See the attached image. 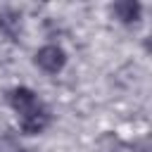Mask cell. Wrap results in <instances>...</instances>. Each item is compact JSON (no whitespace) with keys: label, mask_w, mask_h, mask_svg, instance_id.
<instances>
[{"label":"cell","mask_w":152,"mask_h":152,"mask_svg":"<svg viewBox=\"0 0 152 152\" xmlns=\"http://www.w3.org/2000/svg\"><path fill=\"white\" fill-rule=\"evenodd\" d=\"M36 64H38L43 71H48V74H57V71L64 69L66 55H64V50H62L59 45H43V48L36 52Z\"/></svg>","instance_id":"cell-1"},{"label":"cell","mask_w":152,"mask_h":152,"mask_svg":"<svg viewBox=\"0 0 152 152\" xmlns=\"http://www.w3.org/2000/svg\"><path fill=\"white\" fill-rule=\"evenodd\" d=\"M10 104H12V109L19 114V116H24V114H28V112H33L40 102H38V97H36V93L31 90V88H24V86H19V88H14V90H10Z\"/></svg>","instance_id":"cell-2"},{"label":"cell","mask_w":152,"mask_h":152,"mask_svg":"<svg viewBox=\"0 0 152 152\" xmlns=\"http://www.w3.org/2000/svg\"><path fill=\"white\" fill-rule=\"evenodd\" d=\"M19 124H21V131H24L26 135L43 133V131L48 128V124H50V112H48L43 104H38L33 112H28V114L19 116Z\"/></svg>","instance_id":"cell-3"},{"label":"cell","mask_w":152,"mask_h":152,"mask_svg":"<svg viewBox=\"0 0 152 152\" xmlns=\"http://www.w3.org/2000/svg\"><path fill=\"white\" fill-rule=\"evenodd\" d=\"M0 31H2L7 38L17 40V36L21 33V14L14 12V10H5V12L0 14Z\"/></svg>","instance_id":"cell-4"},{"label":"cell","mask_w":152,"mask_h":152,"mask_svg":"<svg viewBox=\"0 0 152 152\" xmlns=\"http://www.w3.org/2000/svg\"><path fill=\"white\" fill-rule=\"evenodd\" d=\"M112 12H114L116 19L124 21V24H133V21L140 19V5H138V2H131V0L116 2V5L112 7Z\"/></svg>","instance_id":"cell-5"},{"label":"cell","mask_w":152,"mask_h":152,"mask_svg":"<svg viewBox=\"0 0 152 152\" xmlns=\"http://www.w3.org/2000/svg\"><path fill=\"white\" fill-rule=\"evenodd\" d=\"M0 152H21V147H19L14 135L5 133V135H0Z\"/></svg>","instance_id":"cell-6"},{"label":"cell","mask_w":152,"mask_h":152,"mask_svg":"<svg viewBox=\"0 0 152 152\" xmlns=\"http://www.w3.org/2000/svg\"><path fill=\"white\" fill-rule=\"evenodd\" d=\"M21 152H33V150H21Z\"/></svg>","instance_id":"cell-7"}]
</instances>
